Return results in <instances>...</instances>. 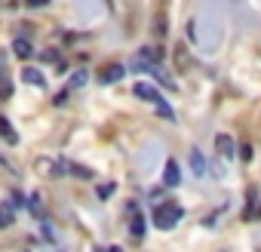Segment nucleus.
Wrapping results in <instances>:
<instances>
[{
  "label": "nucleus",
  "mask_w": 261,
  "mask_h": 252,
  "mask_svg": "<svg viewBox=\"0 0 261 252\" xmlns=\"http://www.w3.org/2000/svg\"><path fill=\"white\" fill-rule=\"evenodd\" d=\"M181 215H184V209H181L178 203H160V206H154V225H157L160 231H169V228L178 225Z\"/></svg>",
  "instance_id": "1"
},
{
  "label": "nucleus",
  "mask_w": 261,
  "mask_h": 252,
  "mask_svg": "<svg viewBox=\"0 0 261 252\" xmlns=\"http://www.w3.org/2000/svg\"><path fill=\"white\" fill-rule=\"evenodd\" d=\"M172 59H175V68L181 71V74H184V71H191V53H188V46H184V43H175L172 46Z\"/></svg>",
  "instance_id": "2"
},
{
  "label": "nucleus",
  "mask_w": 261,
  "mask_h": 252,
  "mask_svg": "<svg viewBox=\"0 0 261 252\" xmlns=\"http://www.w3.org/2000/svg\"><path fill=\"white\" fill-rule=\"evenodd\" d=\"M132 95H138L141 102H151V105H157L163 95L157 92V86H151V83H135L132 86Z\"/></svg>",
  "instance_id": "3"
},
{
  "label": "nucleus",
  "mask_w": 261,
  "mask_h": 252,
  "mask_svg": "<svg viewBox=\"0 0 261 252\" xmlns=\"http://www.w3.org/2000/svg\"><path fill=\"white\" fill-rule=\"evenodd\" d=\"M258 200H261V191L252 185V188L246 191V206H243V219H246V222H255V206H258Z\"/></svg>",
  "instance_id": "4"
},
{
  "label": "nucleus",
  "mask_w": 261,
  "mask_h": 252,
  "mask_svg": "<svg viewBox=\"0 0 261 252\" xmlns=\"http://www.w3.org/2000/svg\"><path fill=\"white\" fill-rule=\"evenodd\" d=\"M123 74H126V68L114 62V65H105V71L98 74V80L101 83H117V80H123Z\"/></svg>",
  "instance_id": "5"
},
{
  "label": "nucleus",
  "mask_w": 261,
  "mask_h": 252,
  "mask_svg": "<svg viewBox=\"0 0 261 252\" xmlns=\"http://www.w3.org/2000/svg\"><path fill=\"white\" fill-rule=\"evenodd\" d=\"M163 182H166L169 188H178V185H181V169H178V163H175V160H169V163H166Z\"/></svg>",
  "instance_id": "6"
},
{
  "label": "nucleus",
  "mask_w": 261,
  "mask_h": 252,
  "mask_svg": "<svg viewBox=\"0 0 261 252\" xmlns=\"http://www.w3.org/2000/svg\"><path fill=\"white\" fill-rule=\"evenodd\" d=\"M22 80L31 83V86H37V89H43V86H46V77H43L37 68H25V71H22Z\"/></svg>",
  "instance_id": "7"
},
{
  "label": "nucleus",
  "mask_w": 261,
  "mask_h": 252,
  "mask_svg": "<svg viewBox=\"0 0 261 252\" xmlns=\"http://www.w3.org/2000/svg\"><path fill=\"white\" fill-rule=\"evenodd\" d=\"M215 148H218L221 157H234V138H231L228 132H221V135L215 138Z\"/></svg>",
  "instance_id": "8"
},
{
  "label": "nucleus",
  "mask_w": 261,
  "mask_h": 252,
  "mask_svg": "<svg viewBox=\"0 0 261 252\" xmlns=\"http://www.w3.org/2000/svg\"><path fill=\"white\" fill-rule=\"evenodd\" d=\"M16 222V206L7 200V203H0V228H13Z\"/></svg>",
  "instance_id": "9"
},
{
  "label": "nucleus",
  "mask_w": 261,
  "mask_h": 252,
  "mask_svg": "<svg viewBox=\"0 0 261 252\" xmlns=\"http://www.w3.org/2000/svg\"><path fill=\"white\" fill-rule=\"evenodd\" d=\"M129 234H132L135 240H141V237H144V215H141L138 209H132V222H129Z\"/></svg>",
  "instance_id": "10"
},
{
  "label": "nucleus",
  "mask_w": 261,
  "mask_h": 252,
  "mask_svg": "<svg viewBox=\"0 0 261 252\" xmlns=\"http://www.w3.org/2000/svg\"><path fill=\"white\" fill-rule=\"evenodd\" d=\"M13 53H16L19 59H31V56H34V46H31V40L16 37V40H13Z\"/></svg>",
  "instance_id": "11"
},
{
  "label": "nucleus",
  "mask_w": 261,
  "mask_h": 252,
  "mask_svg": "<svg viewBox=\"0 0 261 252\" xmlns=\"http://www.w3.org/2000/svg\"><path fill=\"white\" fill-rule=\"evenodd\" d=\"M0 135H4L7 145H19V135H16V129L10 126V120H7V117H0Z\"/></svg>",
  "instance_id": "12"
},
{
  "label": "nucleus",
  "mask_w": 261,
  "mask_h": 252,
  "mask_svg": "<svg viewBox=\"0 0 261 252\" xmlns=\"http://www.w3.org/2000/svg\"><path fill=\"white\" fill-rule=\"evenodd\" d=\"M154 34L157 37H166V7L163 4L157 7V16H154Z\"/></svg>",
  "instance_id": "13"
},
{
  "label": "nucleus",
  "mask_w": 261,
  "mask_h": 252,
  "mask_svg": "<svg viewBox=\"0 0 261 252\" xmlns=\"http://www.w3.org/2000/svg\"><path fill=\"white\" fill-rule=\"evenodd\" d=\"M191 169H194V175H206V157L197 148H191Z\"/></svg>",
  "instance_id": "14"
},
{
  "label": "nucleus",
  "mask_w": 261,
  "mask_h": 252,
  "mask_svg": "<svg viewBox=\"0 0 261 252\" xmlns=\"http://www.w3.org/2000/svg\"><path fill=\"white\" fill-rule=\"evenodd\" d=\"M154 108H157V114H160L163 120H175V111H172V105H169L166 98H160V102H157Z\"/></svg>",
  "instance_id": "15"
},
{
  "label": "nucleus",
  "mask_w": 261,
  "mask_h": 252,
  "mask_svg": "<svg viewBox=\"0 0 261 252\" xmlns=\"http://www.w3.org/2000/svg\"><path fill=\"white\" fill-rule=\"evenodd\" d=\"M68 172L77 175V178H92V169H86V166H80V163H68Z\"/></svg>",
  "instance_id": "16"
},
{
  "label": "nucleus",
  "mask_w": 261,
  "mask_h": 252,
  "mask_svg": "<svg viewBox=\"0 0 261 252\" xmlns=\"http://www.w3.org/2000/svg\"><path fill=\"white\" fill-rule=\"evenodd\" d=\"M86 83V71H74V77L68 80V89H80Z\"/></svg>",
  "instance_id": "17"
},
{
  "label": "nucleus",
  "mask_w": 261,
  "mask_h": 252,
  "mask_svg": "<svg viewBox=\"0 0 261 252\" xmlns=\"http://www.w3.org/2000/svg\"><path fill=\"white\" fill-rule=\"evenodd\" d=\"M114 188H117V185H114V182H108V185H101V188H98V191H95V194H98V200H108V197H111V194H114Z\"/></svg>",
  "instance_id": "18"
},
{
  "label": "nucleus",
  "mask_w": 261,
  "mask_h": 252,
  "mask_svg": "<svg viewBox=\"0 0 261 252\" xmlns=\"http://www.w3.org/2000/svg\"><path fill=\"white\" fill-rule=\"evenodd\" d=\"M10 95H13V83H10V80L4 77V80H0V98H4V102H7Z\"/></svg>",
  "instance_id": "19"
},
{
  "label": "nucleus",
  "mask_w": 261,
  "mask_h": 252,
  "mask_svg": "<svg viewBox=\"0 0 261 252\" xmlns=\"http://www.w3.org/2000/svg\"><path fill=\"white\" fill-rule=\"evenodd\" d=\"M240 157H243L246 163L252 160V145H249V141H243V145H240Z\"/></svg>",
  "instance_id": "20"
},
{
  "label": "nucleus",
  "mask_w": 261,
  "mask_h": 252,
  "mask_svg": "<svg viewBox=\"0 0 261 252\" xmlns=\"http://www.w3.org/2000/svg\"><path fill=\"white\" fill-rule=\"evenodd\" d=\"M68 92H71V89H62V92H59L53 102H56V105H65V102H68Z\"/></svg>",
  "instance_id": "21"
},
{
  "label": "nucleus",
  "mask_w": 261,
  "mask_h": 252,
  "mask_svg": "<svg viewBox=\"0 0 261 252\" xmlns=\"http://www.w3.org/2000/svg\"><path fill=\"white\" fill-rule=\"evenodd\" d=\"M49 0H25V7H46Z\"/></svg>",
  "instance_id": "22"
},
{
  "label": "nucleus",
  "mask_w": 261,
  "mask_h": 252,
  "mask_svg": "<svg viewBox=\"0 0 261 252\" xmlns=\"http://www.w3.org/2000/svg\"><path fill=\"white\" fill-rule=\"evenodd\" d=\"M13 206H22V191H13V200H10Z\"/></svg>",
  "instance_id": "23"
},
{
  "label": "nucleus",
  "mask_w": 261,
  "mask_h": 252,
  "mask_svg": "<svg viewBox=\"0 0 261 252\" xmlns=\"http://www.w3.org/2000/svg\"><path fill=\"white\" fill-rule=\"evenodd\" d=\"M43 59H46V62H56V59H59V53H56V49H49V53H43Z\"/></svg>",
  "instance_id": "24"
},
{
  "label": "nucleus",
  "mask_w": 261,
  "mask_h": 252,
  "mask_svg": "<svg viewBox=\"0 0 261 252\" xmlns=\"http://www.w3.org/2000/svg\"><path fill=\"white\" fill-rule=\"evenodd\" d=\"M255 222H261V203L255 206Z\"/></svg>",
  "instance_id": "25"
},
{
  "label": "nucleus",
  "mask_w": 261,
  "mask_h": 252,
  "mask_svg": "<svg viewBox=\"0 0 261 252\" xmlns=\"http://www.w3.org/2000/svg\"><path fill=\"white\" fill-rule=\"evenodd\" d=\"M0 80H4V56H0Z\"/></svg>",
  "instance_id": "26"
},
{
  "label": "nucleus",
  "mask_w": 261,
  "mask_h": 252,
  "mask_svg": "<svg viewBox=\"0 0 261 252\" xmlns=\"http://www.w3.org/2000/svg\"><path fill=\"white\" fill-rule=\"evenodd\" d=\"M108 252H123V249H117V246H111V249H108Z\"/></svg>",
  "instance_id": "27"
}]
</instances>
